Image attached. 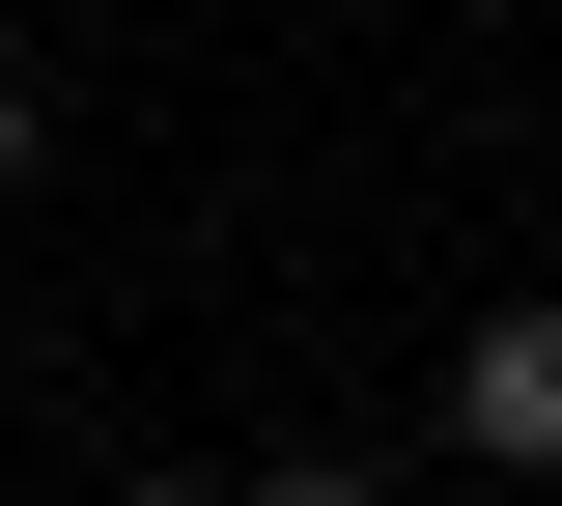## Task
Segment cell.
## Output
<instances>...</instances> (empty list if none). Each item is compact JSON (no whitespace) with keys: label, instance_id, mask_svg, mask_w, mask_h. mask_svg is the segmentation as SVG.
<instances>
[{"label":"cell","instance_id":"3957f363","mask_svg":"<svg viewBox=\"0 0 562 506\" xmlns=\"http://www.w3.org/2000/svg\"><path fill=\"white\" fill-rule=\"evenodd\" d=\"M0 198H29V85H0Z\"/></svg>","mask_w":562,"mask_h":506},{"label":"cell","instance_id":"6da1fadb","mask_svg":"<svg viewBox=\"0 0 562 506\" xmlns=\"http://www.w3.org/2000/svg\"><path fill=\"white\" fill-rule=\"evenodd\" d=\"M450 450L479 479H562V310H479L450 338Z\"/></svg>","mask_w":562,"mask_h":506},{"label":"cell","instance_id":"277c9868","mask_svg":"<svg viewBox=\"0 0 562 506\" xmlns=\"http://www.w3.org/2000/svg\"><path fill=\"white\" fill-rule=\"evenodd\" d=\"M113 506H198V479H113Z\"/></svg>","mask_w":562,"mask_h":506},{"label":"cell","instance_id":"7a4b0ae2","mask_svg":"<svg viewBox=\"0 0 562 506\" xmlns=\"http://www.w3.org/2000/svg\"><path fill=\"white\" fill-rule=\"evenodd\" d=\"M254 506H394V479H366V450H310V479H254Z\"/></svg>","mask_w":562,"mask_h":506}]
</instances>
